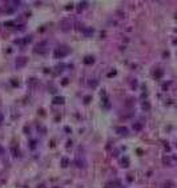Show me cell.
I'll return each instance as SVG.
<instances>
[{
  "mask_svg": "<svg viewBox=\"0 0 177 188\" xmlns=\"http://www.w3.org/2000/svg\"><path fill=\"white\" fill-rule=\"evenodd\" d=\"M25 63H27L25 57H19V59H17V62H16V67H17V68H20V67L25 65Z\"/></svg>",
  "mask_w": 177,
  "mask_h": 188,
  "instance_id": "6da1fadb",
  "label": "cell"
},
{
  "mask_svg": "<svg viewBox=\"0 0 177 188\" xmlns=\"http://www.w3.org/2000/svg\"><path fill=\"white\" fill-rule=\"evenodd\" d=\"M45 45H47V43H40V44H37V45H36V52H44V47H45Z\"/></svg>",
  "mask_w": 177,
  "mask_h": 188,
  "instance_id": "7a4b0ae2",
  "label": "cell"
},
{
  "mask_svg": "<svg viewBox=\"0 0 177 188\" xmlns=\"http://www.w3.org/2000/svg\"><path fill=\"white\" fill-rule=\"evenodd\" d=\"M163 188H175V183L170 181V180H168V181H165V183L163 184Z\"/></svg>",
  "mask_w": 177,
  "mask_h": 188,
  "instance_id": "3957f363",
  "label": "cell"
},
{
  "mask_svg": "<svg viewBox=\"0 0 177 188\" xmlns=\"http://www.w3.org/2000/svg\"><path fill=\"white\" fill-rule=\"evenodd\" d=\"M116 131H117V133H120V135H124V136L128 135V129L125 128V127H124V128H123V127H120V128H117Z\"/></svg>",
  "mask_w": 177,
  "mask_h": 188,
  "instance_id": "277c9868",
  "label": "cell"
},
{
  "mask_svg": "<svg viewBox=\"0 0 177 188\" xmlns=\"http://www.w3.org/2000/svg\"><path fill=\"white\" fill-rule=\"evenodd\" d=\"M53 103H55V104H63V103H64V99H63V98H55V99H53Z\"/></svg>",
  "mask_w": 177,
  "mask_h": 188,
  "instance_id": "5b68a950",
  "label": "cell"
},
{
  "mask_svg": "<svg viewBox=\"0 0 177 188\" xmlns=\"http://www.w3.org/2000/svg\"><path fill=\"white\" fill-rule=\"evenodd\" d=\"M141 128H142L141 123H136V124H133V129H136V131H141Z\"/></svg>",
  "mask_w": 177,
  "mask_h": 188,
  "instance_id": "8992f818",
  "label": "cell"
},
{
  "mask_svg": "<svg viewBox=\"0 0 177 188\" xmlns=\"http://www.w3.org/2000/svg\"><path fill=\"white\" fill-rule=\"evenodd\" d=\"M94 60H93V57H91V56H87L85 57V64H91V63H93Z\"/></svg>",
  "mask_w": 177,
  "mask_h": 188,
  "instance_id": "52a82bcc",
  "label": "cell"
},
{
  "mask_svg": "<svg viewBox=\"0 0 177 188\" xmlns=\"http://www.w3.org/2000/svg\"><path fill=\"white\" fill-rule=\"evenodd\" d=\"M142 108H144V110H149V104L148 103H144V104H142Z\"/></svg>",
  "mask_w": 177,
  "mask_h": 188,
  "instance_id": "ba28073f",
  "label": "cell"
},
{
  "mask_svg": "<svg viewBox=\"0 0 177 188\" xmlns=\"http://www.w3.org/2000/svg\"><path fill=\"white\" fill-rule=\"evenodd\" d=\"M1 123H3V115L0 113V124H1Z\"/></svg>",
  "mask_w": 177,
  "mask_h": 188,
  "instance_id": "9c48e42d",
  "label": "cell"
},
{
  "mask_svg": "<svg viewBox=\"0 0 177 188\" xmlns=\"http://www.w3.org/2000/svg\"><path fill=\"white\" fill-rule=\"evenodd\" d=\"M1 153H3V148L0 147V155H1Z\"/></svg>",
  "mask_w": 177,
  "mask_h": 188,
  "instance_id": "30bf717a",
  "label": "cell"
}]
</instances>
